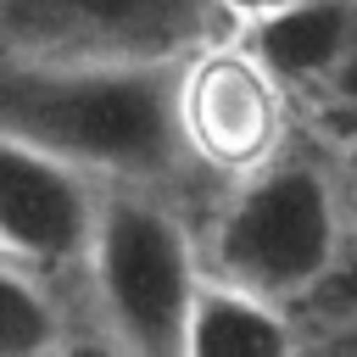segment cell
<instances>
[{"mask_svg":"<svg viewBox=\"0 0 357 357\" xmlns=\"http://www.w3.org/2000/svg\"><path fill=\"white\" fill-rule=\"evenodd\" d=\"M0 128L106 184H151L178 195L201 178L178 139L173 67L0 56Z\"/></svg>","mask_w":357,"mask_h":357,"instance_id":"cell-1","label":"cell"},{"mask_svg":"<svg viewBox=\"0 0 357 357\" xmlns=\"http://www.w3.org/2000/svg\"><path fill=\"white\" fill-rule=\"evenodd\" d=\"M195 240L206 273L296 307L340 268L351 240L335 156L301 151L296 139L279 145L251 173L223 178V195Z\"/></svg>","mask_w":357,"mask_h":357,"instance_id":"cell-2","label":"cell"},{"mask_svg":"<svg viewBox=\"0 0 357 357\" xmlns=\"http://www.w3.org/2000/svg\"><path fill=\"white\" fill-rule=\"evenodd\" d=\"M95 340L139 357H184V318L201 284V240L167 190L100 184L78 257Z\"/></svg>","mask_w":357,"mask_h":357,"instance_id":"cell-3","label":"cell"},{"mask_svg":"<svg viewBox=\"0 0 357 357\" xmlns=\"http://www.w3.org/2000/svg\"><path fill=\"white\" fill-rule=\"evenodd\" d=\"M234 33L218 0H0V56L178 67Z\"/></svg>","mask_w":357,"mask_h":357,"instance_id":"cell-4","label":"cell"},{"mask_svg":"<svg viewBox=\"0 0 357 357\" xmlns=\"http://www.w3.org/2000/svg\"><path fill=\"white\" fill-rule=\"evenodd\" d=\"M173 117L201 178H240L290 145L296 100L240 33H223L173 67Z\"/></svg>","mask_w":357,"mask_h":357,"instance_id":"cell-5","label":"cell"},{"mask_svg":"<svg viewBox=\"0 0 357 357\" xmlns=\"http://www.w3.org/2000/svg\"><path fill=\"white\" fill-rule=\"evenodd\" d=\"M100 184L106 178L73 167L67 156L0 128V257L50 279L78 273Z\"/></svg>","mask_w":357,"mask_h":357,"instance_id":"cell-6","label":"cell"},{"mask_svg":"<svg viewBox=\"0 0 357 357\" xmlns=\"http://www.w3.org/2000/svg\"><path fill=\"white\" fill-rule=\"evenodd\" d=\"M290 100H312L357 45V0H290L234 28Z\"/></svg>","mask_w":357,"mask_h":357,"instance_id":"cell-7","label":"cell"},{"mask_svg":"<svg viewBox=\"0 0 357 357\" xmlns=\"http://www.w3.org/2000/svg\"><path fill=\"white\" fill-rule=\"evenodd\" d=\"M301 340L307 335L284 301L201 268L184 318V357H290Z\"/></svg>","mask_w":357,"mask_h":357,"instance_id":"cell-8","label":"cell"},{"mask_svg":"<svg viewBox=\"0 0 357 357\" xmlns=\"http://www.w3.org/2000/svg\"><path fill=\"white\" fill-rule=\"evenodd\" d=\"M73 346V312L56 279L0 257V357H39Z\"/></svg>","mask_w":357,"mask_h":357,"instance_id":"cell-9","label":"cell"},{"mask_svg":"<svg viewBox=\"0 0 357 357\" xmlns=\"http://www.w3.org/2000/svg\"><path fill=\"white\" fill-rule=\"evenodd\" d=\"M307 106H312V123H318V134H324L329 145H351V139H357V45L346 50L340 73H335Z\"/></svg>","mask_w":357,"mask_h":357,"instance_id":"cell-10","label":"cell"},{"mask_svg":"<svg viewBox=\"0 0 357 357\" xmlns=\"http://www.w3.org/2000/svg\"><path fill=\"white\" fill-rule=\"evenodd\" d=\"M335 167H340V190H346V218L357 229V139L351 145H335Z\"/></svg>","mask_w":357,"mask_h":357,"instance_id":"cell-11","label":"cell"},{"mask_svg":"<svg viewBox=\"0 0 357 357\" xmlns=\"http://www.w3.org/2000/svg\"><path fill=\"white\" fill-rule=\"evenodd\" d=\"M223 11H229V22L240 28V22H251V17H262V11H279V6H290V0H218Z\"/></svg>","mask_w":357,"mask_h":357,"instance_id":"cell-12","label":"cell"}]
</instances>
